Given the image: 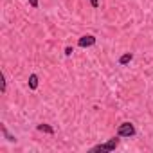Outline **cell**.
<instances>
[{"mask_svg":"<svg viewBox=\"0 0 153 153\" xmlns=\"http://www.w3.org/2000/svg\"><path fill=\"white\" fill-rule=\"evenodd\" d=\"M117 135L119 137H133L135 135V126L131 123H123L117 130Z\"/></svg>","mask_w":153,"mask_h":153,"instance_id":"2","label":"cell"},{"mask_svg":"<svg viewBox=\"0 0 153 153\" xmlns=\"http://www.w3.org/2000/svg\"><path fill=\"white\" fill-rule=\"evenodd\" d=\"M2 133H4V137H6L9 142H15V140H16V139H15V135H11V133L7 131V128H6V126H2Z\"/></svg>","mask_w":153,"mask_h":153,"instance_id":"7","label":"cell"},{"mask_svg":"<svg viewBox=\"0 0 153 153\" xmlns=\"http://www.w3.org/2000/svg\"><path fill=\"white\" fill-rule=\"evenodd\" d=\"M90 4H92V7H97L99 6V0H90Z\"/></svg>","mask_w":153,"mask_h":153,"instance_id":"11","label":"cell"},{"mask_svg":"<svg viewBox=\"0 0 153 153\" xmlns=\"http://www.w3.org/2000/svg\"><path fill=\"white\" fill-rule=\"evenodd\" d=\"M29 88L31 90H36L38 88V76L36 74H31L29 76Z\"/></svg>","mask_w":153,"mask_h":153,"instance_id":"5","label":"cell"},{"mask_svg":"<svg viewBox=\"0 0 153 153\" xmlns=\"http://www.w3.org/2000/svg\"><path fill=\"white\" fill-rule=\"evenodd\" d=\"M29 4H31V7H38V0H29Z\"/></svg>","mask_w":153,"mask_h":153,"instance_id":"9","label":"cell"},{"mask_svg":"<svg viewBox=\"0 0 153 153\" xmlns=\"http://www.w3.org/2000/svg\"><path fill=\"white\" fill-rule=\"evenodd\" d=\"M131 59H133V54H131V52H126V54H123V56L119 58V65H128Z\"/></svg>","mask_w":153,"mask_h":153,"instance_id":"4","label":"cell"},{"mask_svg":"<svg viewBox=\"0 0 153 153\" xmlns=\"http://www.w3.org/2000/svg\"><path fill=\"white\" fill-rule=\"evenodd\" d=\"M117 146H119V135L114 137V139H110V140L105 142V144H97V146H94L92 151H114Z\"/></svg>","mask_w":153,"mask_h":153,"instance_id":"1","label":"cell"},{"mask_svg":"<svg viewBox=\"0 0 153 153\" xmlns=\"http://www.w3.org/2000/svg\"><path fill=\"white\" fill-rule=\"evenodd\" d=\"M38 131H45V133H54V128H51L49 124H38Z\"/></svg>","mask_w":153,"mask_h":153,"instance_id":"6","label":"cell"},{"mask_svg":"<svg viewBox=\"0 0 153 153\" xmlns=\"http://www.w3.org/2000/svg\"><path fill=\"white\" fill-rule=\"evenodd\" d=\"M72 52H74V51H72V47H67V49H65V54H67V56H70Z\"/></svg>","mask_w":153,"mask_h":153,"instance_id":"10","label":"cell"},{"mask_svg":"<svg viewBox=\"0 0 153 153\" xmlns=\"http://www.w3.org/2000/svg\"><path fill=\"white\" fill-rule=\"evenodd\" d=\"M78 45L79 47H92V45H96V36H92V34H85V36H81L79 40H78Z\"/></svg>","mask_w":153,"mask_h":153,"instance_id":"3","label":"cell"},{"mask_svg":"<svg viewBox=\"0 0 153 153\" xmlns=\"http://www.w3.org/2000/svg\"><path fill=\"white\" fill-rule=\"evenodd\" d=\"M6 87H7V83H6V78L2 76V92H6Z\"/></svg>","mask_w":153,"mask_h":153,"instance_id":"8","label":"cell"}]
</instances>
